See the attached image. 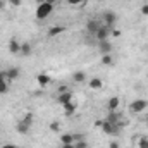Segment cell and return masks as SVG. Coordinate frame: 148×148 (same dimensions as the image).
Wrapping results in <instances>:
<instances>
[{"mask_svg": "<svg viewBox=\"0 0 148 148\" xmlns=\"http://www.w3.org/2000/svg\"><path fill=\"white\" fill-rule=\"evenodd\" d=\"M33 121H35V117H33L31 112L24 114V117L16 124V131H17L19 134H28L29 129H31V126H33Z\"/></svg>", "mask_w": 148, "mask_h": 148, "instance_id": "obj_1", "label": "cell"}, {"mask_svg": "<svg viewBox=\"0 0 148 148\" xmlns=\"http://www.w3.org/2000/svg\"><path fill=\"white\" fill-rule=\"evenodd\" d=\"M53 7H55V5H52V3H47V2H43V3L36 5L35 17H36L38 21H43V19H47V17H48V16L53 12Z\"/></svg>", "mask_w": 148, "mask_h": 148, "instance_id": "obj_2", "label": "cell"}, {"mask_svg": "<svg viewBox=\"0 0 148 148\" xmlns=\"http://www.w3.org/2000/svg\"><path fill=\"white\" fill-rule=\"evenodd\" d=\"M97 126H98V127H102V131H103L105 134H110V136H115V134H119V133H121V127H119L117 124L109 122L107 119L98 121V122H97Z\"/></svg>", "mask_w": 148, "mask_h": 148, "instance_id": "obj_3", "label": "cell"}, {"mask_svg": "<svg viewBox=\"0 0 148 148\" xmlns=\"http://www.w3.org/2000/svg\"><path fill=\"white\" fill-rule=\"evenodd\" d=\"M147 110H148V102L145 98H136L129 103V112H133V114H143Z\"/></svg>", "mask_w": 148, "mask_h": 148, "instance_id": "obj_4", "label": "cell"}, {"mask_svg": "<svg viewBox=\"0 0 148 148\" xmlns=\"http://www.w3.org/2000/svg\"><path fill=\"white\" fill-rule=\"evenodd\" d=\"M117 14L115 12H112V10H105V12H102V23L105 24V26H109V28H115V24H117Z\"/></svg>", "mask_w": 148, "mask_h": 148, "instance_id": "obj_5", "label": "cell"}, {"mask_svg": "<svg viewBox=\"0 0 148 148\" xmlns=\"http://www.w3.org/2000/svg\"><path fill=\"white\" fill-rule=\"evenodd\" d=\"M102 19H88V23H86V31L90 33V35H97V31L102 28Z\"/></svg>", "mask_w": 148, "mask_h": 148, "instance_id": "obj_6", "label": "cell"}, {"mask_svg": "<svg viewBox=\"0 0 148 148\" xmlns=\"http://www.w3.org/2000/svg\"><path fill=\"white\" fill-rule=\"evenodd\" d=\"M71 100H74V95L71 90H67V91H64V93H59V97H57V103L59 105H66V103H69Z\"/></svg>", "mask_w": 148, "mask_h": 148, "instance_id": "obj_7", "label": "cell"}, {"mask_svg": "<svg viewBox=\"0 0 148 148\" xmlns=\"http://www.w3.org/2000/svg\"><path fill=\"white\" fill-rule=\"evenodd\" d=\"M50 81H52L50 74H47V73H38L36 74V83H38L40 88H47V86L50 84Z\"/></svg>", "mask_w": 148, "mask_h": 148, "instance_id": "obj_8", "label": "cell"}, {"mask_svg": "<svg viewBox=\"0 0 148 148\" xmlns=\"http://www.w3.org/2000/svg\"><path fill=\"white\" fill-rule=\"evenodd\" d=\"M110 28L109 26H105V24H102V28L97 31V35H95V38L98 40V41H102V40H109V36H110Z\"/></svg>", "mask_w": 148, "mask_h": 148, "instance_id": "obj_9", "label": "cell"}, {"mask_svg": "<svg viewBox=\"0 0 148 148\" xmlns=\"http://www.w3.org/2000/svg\"><path fill=\"white\" fill-rule=\"evenodd\" d=\"M105 119H107L109 122H112V124H117L119 127H122V126H124V124L121 122V114H119L117 110H112V112H109V115H107Z\"/></svg>", "mask_w": 148, "mask_h": 148, "instance_id": "obj_10", "label": "cell"}, {"mask_svg": "<svg viewBox=\"0 0 148 148\" xmlns=\"http://www.w3.org/2000/svg\"><path fill=\"white\" fill-rule=\"evenodd\" d=\"M62 109H64V114H66L67 117H71V115H74L76 110H77V102H76V100H71V102H69V103H66Z\"/></svg>", "mask_w": 148, "mask_h": 148, "instance_id": "obj_11", "label": "cell"}, {"mask_svg": "<svg viewBox=\"0 0 148 148\" xmlns=\"http://www.w3.org/2000/svg\"><path fill=\"white\" fill-rule=\"evenodd\" d=\"M98 52L102 53V55H105V53H112V45L109 40H102V41H98Z\"/></svg>", "mask_w": 148, "mask_h": 148, "instance_id": "obj_12", "label": "cell"}, {"mask_svg": "<svg viewBox=\"0 0 148 148\" xmlns=\"http://www.w3.org/2000/svg\"><path fill=\"white\" fill-rule=\"evenodd\" d=\"M9 91V79L5 76V71H0V95Z\"/></svg>", "mask_w": 148, "mask_h": 148, "instance_id": "obj_13", "label": "cell"}, {"mask_svg": "<svg viewBox=\"0 0 148 148\" xmlns=\"http://www.w3.org/2000/svg\"><path fill=\"white\" fill-rule=\"evenodd\" d=\"M9 52L10 53H21V43L17 38H10L9 40Z\"/></svg>", "mask_w": 148, "mask_h": 148, "instance_id": "obj_14", "label": "cell"}, {"mask_svg": "<svg viewBox=\"0 0 148 148\" xmlns=\"http://www.w3.org/2000/svg\"><path fill=\"white\" fill-rule=\"evenodd\" d=\"M88 88H91L93 91H98V90L103 88V81H102L100 77H91L90 83H88Z\"/></svg>", "mask_w": 148, "mask_h": 148, "instance_id": "obj_15", "label": "cell"}, {"mask_svg": "<svg viewBox=\"0 0 148 148\" xmlns=\"http://www.w3.org/2000/svg\"><path fill=\"white\" fill-rule=\"evenodd\" d=\"M5 76H7L9 81H14V79H17V77L21 76V69H19V67H10V69L5 71Z\"/></svg>", "mask_w": 148, "mask_h": 148, "instance_id": "obj_16", "label": "cell"}, {"mask_svg": "<svg viewBox=\"0 0 148 148\" xmlns=\"http://www.w3.org/2000/svg\"><path fill=\"white\" fill-rule=\"evenodd\" d=\"M64 31H66V28L57 24V26H52V28L48 29V33H47V35H48L50 38H55V36H59V35H62Z\"/></svg>", "mask_w": 148, "mask_h": 148, "instance_id": "obj_17", "label": "cell"}, {"mask_svg": "<svg viewBox=\"0 0 148 148\" xmlns=\"http://www.w3.org/2000/svg\"><path fill=\"white\" fill-rule=\"evenodd\" d=\"M74 143V134L73 133H64L60 134V145H73Z\"/></svg>", "mask_w": 148, "mask_h": 148, "instance_id": "obj_18", "label": "cell"}, {"mask_svg": "<svg viewBox=\"0 0 148 148\" xmlns=\"http://www.w3.org/2000/svg\"><path fill=\"white\" fill-rule=\"evenodd\" d=\"M107 105H109V110H110V112L112 110H117V109H119V105H121V98H119V97H110Z\"/></svg>", "mask_w": 148, "mask_h": 148, "instance_id": "obj_19", "label": "cell"}, {"mask_svg": "<svg viewBox=\"0 0 148 148\" xmlns=\"http://www.w3.org/2000/svg\"><path fill=\"white\" fill-rule=\"evenodd\" d=\"M33 53V47H31V43H28V41H24V43H21V55H31Z\"/></svg>", "mask_w": 148, "mask_h": 148, "instance_id": "obj_20", "label": "cell"}, {"mask_svg": "<svg viewBox=\"0 0 148 148\" xmlns=\"http://www.w3.org/2000/svg\"><path fill=\"white\" fill-rule=\"evenodd\" d=\"M100 62H102V66H112V64H114V57H112V53H105V55H102Z\"/></svg>", "mask_w": 148, "mask_h": 148, "instance_id": "obj_21", "label": "cell"}, {"mask_svg": "<svg viewBox=\"0 0 148 148\" xmlns=\"http://www.w3.org/2000/svg\"><path fill=\"white\" fill-rule=\"evenodd\" d=\"M86 79V74L83 73V71H76V73L73 74V81L74 83H83Z\"/></svg>", "mask_w": 148, "mask_h": 148, "instance_id": "obj_22", "label": "cell"}, {"mask_svg": "<svg viewBox=\"0 0 148 148\" xmlns=\"http://www.w3.org/2000/svg\"><path fill=\"white\" fill-rule=\"evenodd\" d=\"M136 141H138V143H136L138 148H148V136H138Z\"/></svg>", "mask_w": 148, "mask_h": 148, "instance_id": "obj_23", "label": "cell"}, {"mask_svg": "<svg viewBox=\"0 0 148 148\" xmlns=\"http://www.w3.org/2000/svg\"><path fill=\"white\" fill-rule=\"evenodd\" d=\"M48 127H50V131H52V133H59V131H60V122H59V121H53Z\"/></svg>", "mask_w": 148, "mask_h": 148, "instance_id": "obj_24", "label": "cell"}, {"mask_svg": "<svg viewBox=\"0 0 148 148\" xmlns=\"http://www.w3.org/2000/svg\"><path fill=\"white\" fill-rule=\"evenodd\" d=\"M74 148H88V143H86V140L83 138V140L76 141V143H74Z\"/></svg>", "mask_w": 148, "mask_h": 148, "instance_id": "obj_25", "label": "cell"}, {"mask_svg": "<svg viewBox=\"0 0 148 148\" xmlns=\"http://www.w3.org/2000/svg\"><path fill=\"white\" fill-rule=\"evenodd\" d=\"M121 35H122V31H121V29H117V28H112L110 36H114V38H119Z\"/></svg>", "mask_w": 148, "mask_h": 148, "instance_id": "obj_26", "label": "cell"}, {"mask_svg": "<svg viewBox=\"0 0 148 148\" xmlns=\"http://www.w3.org/2000/svg\"><path fill=\"white\" fill-rule=\"evenodd\" d=\"M69 5H73V7H79L81 3H83V0H66Z\"/></svg>", "mask_w": 148, "mask_h": 148, "instance_id": "obj_27", "label": "cell"}, {"mask_svg": "<svg viewBox=\"0 0 148 148\" xmlns=\"http://www.w3.org/2000/svg\"><path fill=\"white\" fill-rule=\"evenodd\" d=\"M7 3H9V5H12V7H19V5L23 3V0H9Z\"/></svg>", "mask_w": 148, "mask_h": 148, "instance_id": "obj_28", "label": "cell"}, {"mask_svg": "<svg viewBox=\"0 0 148 148\" xmlns=\"http://www.w3.org/2000/svg\"><path fill=\"white\" fill-rule=\"evenodd\" d=\"M141 14L143 16H148V3H143L141 5Z\"/></svg>", "mask_w": 148, "mask_h": 148, "instance_id": "obj_29", "label": "cell"}, {"mask_svg": "<svg viewBox=\"0 0 148 148\" xmlns=\"http://www.w3.org/2000/svg\"><path fill=\"white\" fill-rule=\"evenodd\" d=\"M109 148H121V145L114 140V141H110V143H109Z\"/></svg>", "mask_w": 148, "mask_h": 148, "instance_id": "obj_30", "label": "cell"}, {"mask_svg": "<svg viewBox=\"0 0 148 148\" xmlns=\"http://www.w3.org/2000/svg\"><path fill=\"white\" fill-rule=\"evenodd\" d=\"M69 88L66 86V84H62V86H59V93H64V91H67Z\"/></svg>", "mask_w": 148, "mask_h": 148, "instance_id": "obj_31", "label": "cell"}, {"mask_svg": "<svg viewBox=\"0 0 148 148\" xmlns=\"http://www.w3.org/2000/svg\"><path fill=\"white\" fill-rule=\"evenodd\" d=\"M0 148H17L16 145H10V143H5V145H2Z\"/></svg>", "mask_w": 148, "mask_h": 148, "instance_id": "obj_32", "label": "cell"}, {"mask_svg": "<svg viewBox=\"0 0 148 148\" xmlns=\"http://www.w3.org/2000/svg\"><path fill=\"white\" fill-rule=\"evenodd\" d=\"M60 148H74V143L73 145H60Z\"/></svg>", "mask_w": 148, "mask_h": 148, "instance_id": "obj_33", "label": "cell"}, {"mask_svg": "<svg viewBox=\"0 0 148 148\" xmlns=\"http://www.w3.org/2000/svg\"><path fill=\"white\" fill-rule=\"evenodd\" d=\"M45 2H47V3H52V5H55V2H57V0H45Z\"/></svg>", "mask_w": 148, "mask_h": 148, "instance_id": "obj_34", "label": "cell"}, {"mask_svg": "<svg viewBox=\"0 0 148 148\" xmlns=\"http://www.w3.org/2000/svg\"><path fill=\"white\" fill-rule=\"evenodd\" d=\"M3 5H5V0H0V9H3Z\"/></svg>", "mask_w": 148, "mask_h": 148, "instance_id": "obj_35", "label": "cell"}, {"mask_svg": "<svg viewBox=\"0 0 148 148\" xmlns=\"http://www.w3.org/2000/svg\"><path fill=\"white\" fill-rule=\"evenodd\" d=\"M35 2H36L38 5H40V3H43V2H45V0H35Z\"/></svg>", "mask_w": 148, "mask_h": 148, "instance_id": "obj_36", "label": "cell"}, {"mask_svg": "<svg viewBox=\"0 0 148 148\" xmlns=\"http://www.w3.org/2000/svg\"><path fill=\"white\" fill-rule=\"evenodd\" d=\"M147 124H148V115H147Z\"/></svg>", "mask_w": 148, "mask_h": 148, "instance_id": "obj_37", "label": "cell"}, {"mask_svg": "<svg viewBox=\"0 0 148 148\" xmlns=\"http://www.w3.org/2000/svg\"><path fill=\"white\" fill-rule=\"evenodd\" d=\"M5 2H9V0H5Z\"/></svg>", "mask_w": 148, "mask_h": 148, "instance_id": "obj_38", "label": "cell"}]
</instances>
